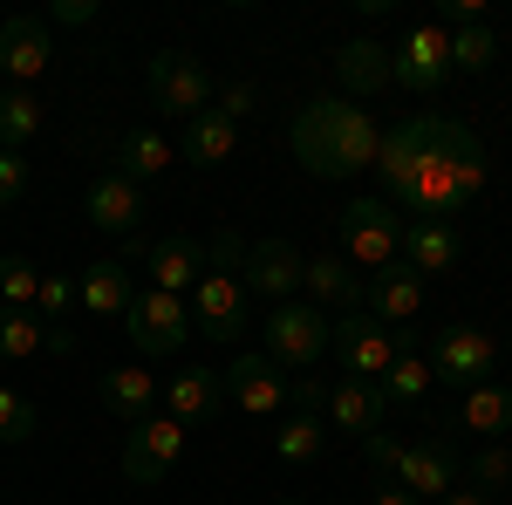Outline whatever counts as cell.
<instances>
[{"instance_id": "cell-1", "label": "cell", "mask_w": 512, "mask_h": 505, "mask_svg": "<svg viewBox=\"0 0 512 505\" xmlns=\"http://www.w3.org/2000/svg\"><path fill=\"white\" fill-rule=\"evenodd\" d=\"M417 123V185H410V219H458V212H472L478 192H485V178H492V164H485V144H478L465 123L451 117H410Z\"/></svg>"}, {"instance_id": "cell-2", "label": "cell", "mask_w": 512, "mask_h": 505, "mask_svg": "<svg viewBox=\"0 0 512 505\" xmlns=\"http://www.w3.org/2000/svg\"><path fill=\"white\" fill-rule=\"evenodd\" d=\"M287 144L301 157V171H315V178H362V171H376L383 123L349 96H315V103L294 110Z\"/></svg>"}, {"instance_id": "cell-3", "label": "cell", "mask_w": 512, "mask_h": 505, "mask_svg": "<svg viewBox=\"0 0 512 505\" xmlns=\"http://www.w3.org/2000/svg\"><path fill=\"white\" fill-rule=\"evenodd\" d=\"M239 253H246V239H239L233 226H219L212 246H205V273H198V287L185 294L192 328L212 335V342H239V335L253 328V294H246V280H239Z\"/></svg>"}, {"instance_id": "cell-4", "label": "cell", "mask_w": 512, "mask_h": 505, "mask_svg": "<svg viewBox=\"0 0 512 505\" xmlns=\"http://www.w3.org/2000/svg\"><path fill=\"white\" fill-rule=\"evenodd\" d=\"M328 349H335V314H321L315 301H280V308H267V321H260V355H267L274 369L315 376Z\"/></svg>"}, {"instance_id": "cell-5", "label": "cell", "mask_w": 512, "mask_h": 505, "mask_svg": "<svg viewBox=\"0 0 512 505\" xmlns=\"http://www.w3.org/2000/svg\"><path fill=\"white\" fill-rule=\"evenodd\" d=\"M335 226H342V246H335V253H342L362 280L403 260V212H396L390 198H349Z\"/></svg>"}, {"instance_id": "cell-6", "label": "cell", "mask_w": 512, "mask_h": 505, "mask_svg": "<svg viewBox=\"0 0 512 505\" xmlns=\"http://www.w3.org/2000/svg\"><path fill=\"white\" fill-rule=\"evenodd\" d=\"M123 335H130V349L137 362L151 369L164 355H178L192 342V308H185V294H164V287H137V301L123 314Z\"/></svg>"}, {"instance_id": "cell-7", "label": "cell", "mask_w": 512, "mask_h": 505, "mask_svg": "<svg viewBox=\"0 0 512 505\" xmlns=\"http://www.w3.org/2000/svg\"><path fill=\"white\" fill-rule=\"evenodd\" d=\"M144 89H151V103H158L164 117L192 123L212 110V96H219V82H212V69L198 62L192 48H164V55H151V69H144Z\"/></svg>"}, {"instance_id": "cell-8", "label": "cell", "mask_w": 512, "mask_h": 505, "mask_svg": "<svg viewBox=\"0 0 512 505\" xmlns=\"http://www.w3.org/2000/svg\"><path fill=\"white\" fill-rule=\"evenodd\" d=\"M403 349H417V328H383V321H369V314H342V321H335V349L328 355L342 362V376L383 383Z\"/></svg>"}, {"instance_id": "cell-9", "label": "cell", "mask_w": 512, "mask_h": 505, "mask_svg": "<svg viewBox=\"0 0 512 505\" xmlns=\"http://www.w3.org/2000/svg\"><path fill=\"white\" fill-rule=\"evenodd\" d=\"M185 451H192V430L178 424V417H164V410H151L144 424H130V437H123V478L130 485H164L171 471L185 465Z\"/></svg>"}, {"instance_id": "cell-10", "label": "cell", "mask_w": 512, "mask_h": 505, "mask_svg": "<svg viewBox=\"0 0 512 505\" xmlns=\"http://www.w3.org/2000/svg\"><path fill=\"white\" fill-rule=\"evenodd\" d=\"M444 82H451V28H444V21H417V28L390 48V89L437 96Z\"/></svg>"}, {"instance_id": "cell-11", "label": "cell", "mask_w": 512, "mask_h": 505, "mask_svg": "<svg viewBox=\"0 0 512 505\" xmlns=\"http://www.w3.org/2000/svg\"><path fill=\"white\" fill-rule=\"evenodd\" d=\"M301 267H308V253L294 246V239H246V253H239V280H246V294L253 301H267V308H280V301H301Z\"/></svg>"}, {"instance_id": "cell-12", "label": "cell", "mask_w": 512, "mask_h": 505, "mask_svg": "<svg viewBox=\"0 0 512 505\" xmlns=\"http://www.w3.org/2000/svg\"><path fill=\"white\" fill-rule=\"evenodd\" d=\"M48 62H55V28L41 14L0 21V76H7V89H35L48 76Z\"/></svg>"}, {"instance_id": "cell-13", "label": "cell", "mask_w": 512, "mask_h": 505, "mask_svg": "<svg viewBox=\"0 0 512 505\" xmlns=\"http://www.w3.org/2000/svg\"><path fill=\"white\" fill-rule=\"evenodd\" d=\"M226 396H233L246 417H274V424H280V410H294V383H287V369H274L260 349L226 362Z\"/></svg>"}, {"instance_id": "cell-14", "label": "cell", "mask_w": 512, "mask_h": 505, "mask_svg": "<svg viewBox=\"0 0 512 505\" xmlns=\"http://www.w3.org/2000/svg\"><path fill=\"white\" fill-rule=\"evenodd\" d=\"M492 362H499V335L492 328H472V321H458V328H444L431 349V376L444 383H492Z\"/></svg>"}, {"instance_id": "cell-15", "label": "cell", "mask_w": 512, "mask_h": 505, "mask_svg": "<svg viewBox=\"0 0 512 505\" xmlns=\"http://www.w3.org/2000/svg\"><path fill=\"white\" fill-rule=\"evenodd\" d=\"M396 485L410 492V499H444V492H458V451L424 430V437H410L403 444V465H396Z\"/></svg>"}, {"instance_id": "cell-16", "label": "cell", "mask_w": 512, "mask_h": 505, "mask_svg": "<svg viewBox=\"0 0 512 505\" xmlns=\"http://www.w3.org/2000/svg\"><path fill=\"white\" fill-rule=\"evenodd\" d=\"M82 212H89V226H96V233L137 239V226H144V185H130V178H117V171H103V178H89Z\"/></svg>"}, {"instance_id": "cell-17", "label": "cell", "mask_w": 512, "mask_h": 505, "mask_svg": "<svg viewBox=\"0 0 512 505\" xmlns=\"http://www.w3.org/2000/svg\"><path fill=\"white\" fill-rule=\"evenodd\" d=\"M424 294H431V287L396 260V267H383V273H369V280H362V314H369V321H383V328H410V321L424 314Z\"/></svg>"}, {"instance_id": "cell-18", "label": "cell", "mask_w": 512, "mask_h": 505, "mask_svg": "<svg viewBox=\"0 0 512 505\" xmlns=\"http://www.w3.org/2000/svg\"><path fill=\"white\" fill-rule=\"evenodd\" d=\"M301 301H315V308L335 314V321H342V314H362V273L328 246V253H315V260L301 267Z\"/></svg>"}, {"instance_id": "cell-19", "label": "cell", "mask_w": 512, "mask_h": 505, "mask_svg": "<svg viewBox=\"0 0 512 505\" xmlns=\"http://www.w3.org/2000/svg\"><path fill=\"white\" fill-rule=\"evenodd\" d=\"M130 301H137V273H130V260H96V267L76 273V308L89 314V321H123Z\"/></svg>"}, {"instance_id": "cell-20", "label": "cell", "mask_w": 512, "mask_h": 505, "mask_svg": "<svg viewBox=\"0 0 512 505\" xmlns=\"http://www.w3.org/2000/svg\"><path fill=\"white\" fill-rule=\"evenodd\" d=\"M328 417L321 424L328 430H342V437H376L383 430V389L376 383H362V376H342V383H328V403H321Z\"/></svg>"}, {"instance_id": "cell-21", "label": "cell", "mask_w": 512, "mask_h": 505, "mask_svg": "<svg viewBox=\"0 0 512 505\" xmlns=\"http://www.w3.org/2000/svg\"><path fill=\"white\" fill-rule=\"evenodd\" d=\"M219 396H226V376H219V369H198V362H192V369H178V376L158 389V410L192 430V424H205V417H219Z\"/></svg>"}, {"instance_id": "cell-22", "label": "cell", "mask_w": 512, "mask_h": 505, "mask_svg": "<svg viewBox=\"0 0 512 505\" xmlns=\"http://www.w3.org/2000/svg\"><path fill=\"white\" fill-rule=\"evenodd\" d=\"M403 267L417 273L424 287L444 280V273L458 267V226H444V219H403Z\"/></svg>"}, {"instance_id": "cell-23", "label": "cell", "mask_w": 512, "mask_h": 505, "mask_svg": "<svg viewBox=\"0 0 512 505\" xmlns=\"http://www.w3.org/2000/svg\"><path fill=\"white\" fill-rule=\"evenodd\" d=\"M328 62H335V82H342V96H349V103L383 96V89H390V48H383V41L355 35V41H342Z\"/></svg>"}, {"instance_id": "cell-24", "label": "cell", "mask_w": 512, "mask_h": 505, "mask_svg": "<svg viewBox=\"0 0 512 505\" xmlns=\"http://www.w3.org/2000/svg\"><path fill=\"white\" fill-rule=\"evenodd\" d=\"M158 389H164V383L144 369V362H123V369H110V376L96 383V403H103V410H110V417L130 430V424H144V417L158 410Z\"/></svg>"}, {"instance_id": "cell-25", "label": "cell", "mask_w": 512, "mask_h": 505, "mask_svg": "<svg viewBox=\"0 0 512 505\" xmlns=\"http://www.w3.org/2000/svg\"><path fill=\"white\" fill-rule=\"evenodd\" d=\"M171 137H164V130H151V123H130V130H123L117 137V151H110V171H117V178H130V185H158L164 171H171Z\"/></svg>"}, {"instance_id": "cell-26", "label": "cell", "mask_w": 512, "mask_h": 505, "mask_svg": "<svg viewBox=\"0 0 512 505\" xmlns=\"http://www.w3.org/2000/svg\"><path fill=\"white\" fill-rule=\"evenodd\" d=\"M144 267H151V287H164V294H192L198 273H205V246H198L192 233H164L144 246Z\"/></svg>"}, {"instance_id": "cell-27", "label": "cell", "mask_w": 512, "mask_h": 505, "mask_svg": "<svg viewBox=\"0 0 512 505\" xmlns=\"http://www.w3.org/2000/svg\"><path fill=\"white\" fill-rule=\"evenodd\" d=\"M376 171H383V198H390L396 212H410V185H417V123H396V130H383Z\"/></svg>"}, {"instance_id": "cell-28", "label": "cell", "mask_w": 512, "mask_h": 505, "mask_svg": "<svg viewBox=\"0 0 512 505\" xmlns=\"http://www.w3.org/2000/svg\"><path fill=\"white\" fill-rule=\"evenodd\" d=\"M274 458L294 471H308L328 458V424H321V410H287L274 424Z\"/></svg>"}, {"instance_id": "cell-29", "label": "cell", "mask_w": 512, "mask_h": 505, "mask_svg": "<svg viewBox=\"0 0 512 505\" xmlns=\"http://www.w3.org/2000/svg\"><path fill=\"white\" fill-rule=\"evenodd\" d=\"M458 424L485 437V444H506L512 437V389L506 383H472L465 389V403H458Z\"/></svg>"}, {"instance_id": "cell-30", "label": "cell", "mask_w": 512, "mask_h": 505, "mask_svg": "<svg viewBox=\"0 0 512 505\" xmlns=\"http://www.w3.org/2000/svg\"><path fill=\"white\" fill-rule=\"evenodd\" d=\"M233 151H239V123H226L219 110L185 123V144H178L185 164H233Z\"/></svg>"}, {"instance_id": "cell-31", "label": "cell", "mask_w": 512, "mask_h": 505, "mask_svg": "<svg viewBox=\"0 0 512 505\" xmlns=\"http://www.w3.org/2000/svg\"><path fill=\"white\" fill-rule=\"evenodd\" d=\"M431 383H437V376H431V355H424V349H403L376 389H383V410H410V403H424V389H431Z\"/></svg>"}, {"instance_id": "cell-32", "label": "cell", "mask_w": 512, "mask_h": 505, "mask_svg": "<svg viewBox=\"0 0 512 505\" xmlns=\"http://www.w3.org/2000/svg\"><path fill=\"white\" fill-rule=\"evenodd\" d=\"M41 96L35 89H0V151H28L41 137Z\"/></svg>"}, {"instance_id": "cell-33", "label": "cell", "mask_w": 512, "mask_h": 505, "mask_svg": "<svg viewBox=\"0 0 512 505\" xmlns=\"http://www.w3.org/2000/svg\"><path fill=\"white\" fill-rule=\"evenodd\" d=\"M492 62H499L492 21H458V28H451V76H485Z\"/></svg>"}, {"instance_id": "cell-34", "label": "cell", "mask_w": 512, "mask_h": 505, "mask_svg": "<svg viewBox=\"0 0 512 505\" xmlns=\"http://www.w3.org/2000/svg\"><path fill=\"white\" fill-rule=\"evenodd\" d=\"M48 349V328L35 308H0V362H35Z\"/></svg>"}, {"instance_id": "cell-35", "label": "cell", "mask_w": 512, "mask_h": 505, "mask_svg": "<svg viewBox=\"0 0 512 505\" xmlns=\"http://www.w3.org/2000/svg\"><path fill=\"white\" fill-rule=\"evenodd\" d=\"M35 287H41V267L28 253H0V308H35Z\"/></svg>"}, {"instance_id": "cell-36", "label": "cell", "mask_w": 512, "mask_h": 505, "mask_svg": "<svg viewBox=\"0 0 512 505\" xmlns=\"http://www.w3.org/2000/svg\"><path fill=\"white\" fill-rule=\"evenodd\" d=\"M35 430H41L35 396H21L14 383H0V444H28Z\"/></svg>"}, {"instance_id": "cell-37", "label": "cell", "mask_w": 512, "mask_h": 505, "mask_svg": "<svg viewBox=\"0 0 512 505\" xmlns=\"http://www.w3.org/2000/svg\"><path fill=\"white\" fill-rule=\"evenodd\" d=\"M472 485H478V492H492V499L506 492V485H512V444H485V451H478V458H472Z\"/></svg>"}, {"instance_id": "cell-38", "label": "cell", "mask_w": 512, "mask_h": 505, "mask_svg": "<svg viewBox=\"0 0 512 505\" xmlns=\"http://www.w3.org/2000/svg\"><path fill=\"white\" fill-rule=\"evenodd\" d=\"M28 185H35V164H28V151H0V212H14V205L28 198Z\"/></svg>"}, {"instance_id": "cell-39", "label": "cell", "mask_w": 512, "mask_h": 505, "mask_svg": "<svg viewBox=\"0 0 512 505\" xmlns=\"http://www.w3.org/2000/svg\"><path fill=\"white\" fill-rule=\"evenodd\" d=\"M212 103H219V117H226V123H246L253 110H260V89H253V82H219Z\"/></svg>"}, {"instance_id": "cell-40", "label": "cell", "mask_w": 512, "mask_h": 505, "mask_svg": "<svg viewBox=\"0 0 512 505\" xmlns=\"http://www.w3.org/2000/svg\"><path fill=\"white\" fill-rule=\"evenodd\" d=\"M362 458L383 471V478H396V465H403V444H396L390 430H376V437H362Z\"/></svg>"}, {"instance_id": "cell-41", "label": "cell", "mask_w": 512, "mask_h": 505, "mask_svg": "<svg viewBox=\"0 0 512 505\" xmlns=\"http://www.w3.org/2000/svg\"><path fill=\"white\" fill-rule=\"evenodd\" d=\"M89 21H96V7H89V0H62L48 28H89Z\"/></svg>"}, {"instance_id": "cell-42", "label": "cell", "mask_w": 512, "mask_h": 505, "mask_svg": "<svg viewBox=\"0 0 512 505\" xmlns=\"http://www.w3.org/2000/svg\"><path fill=\"white\" fill-rule=\"evenodd\" d=\"M369 505H424V499H410V492H403V485H396V478H390V485H383V492H376V499H369Z\"/></svg>"}, {"instance_id": "cell-43", "label": "cell", "mask_w": 512, "mask_h": 505, "mask_svg": "<svg viewBox=\"0 0 512 505\" xmlns=\"http://www.w3.org/2000/svg\"><path fill=\"white\" fill-rule=\"evenodd\" d=\"M437 505H499V499H492V492H478V485H472V492H444Z\"/></svg>"}, {"instance_id": "cell-44", "label": "cell", "mask_w": 512, "mask_h": 505, "mask_svg": "<svg viewBox=\"0 0 512 505\" xmlns=\"http://www.w3.org/2000/svg\"><path fill=\"white\" fill-rule=\"evenodd\" d=\"M274 505H308V499H274Z\"/></svg>"}, {"instance_id": "cell-45", "label": "cell", "mask_w": 512, "mask_h": 505, "mask_svg": "<svg viewBox=\"0 0 512 505\" xmlns=\"http://www.w3.org/2000/svg\"><path fill=\"white\" fill-rule=\"evenodd\" d=\"M0 89H7V76H0Z\"/></svg>"}]
</instances>
